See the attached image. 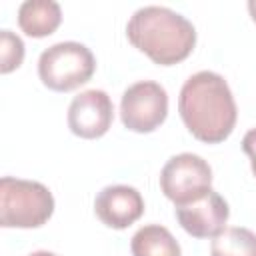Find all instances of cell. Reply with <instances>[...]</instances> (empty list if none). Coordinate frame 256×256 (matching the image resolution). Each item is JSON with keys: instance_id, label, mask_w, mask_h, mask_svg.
<instances>
[{"instance_id": "obj_1", "label": "cell", "mask_w": 256, "mask_h": 256, "mask_svg": "<svg viewBox=\"0 0 256 256\" xmlns=\"http://www.w3.org/2000/svg\"><path fill=\"white\" fill-rule=\"evenodd\" d=\"M178 112L188 132L206 144L224 142L238 118L234 94L218 72L200 70L180 88Z\"/></svg>"}, {"instance_id": "obj_2", "label": "cell", "mask_w": 256, "mask_h": 256, "mask_svg": "<svg viewBox=\"0 0 256 256\" xmlns=\"http://www.w3.org/2000/svg\"><path fill=\"white\" fill-rule=\"evenodd\" d=\"M126 36L134 48L160 66L186 60L196 46L194 24L166 6L138 8L126 24Z\"/></svg>"}, {"instance_id": "obj_3", "label": "cell", "mask_w": 256, "mask_h": 256, "mask_svg": "<svg viewBox=\"0 0 256 256\" xmlns=\"http://www.w3.org/2000/svg\"><path fill=\"white\" fill-rule=\"evenodd\" d=\"M54 214V196L42 182L2 176L0 180V226L40 228Z\"/></svg>"}, {"instance_id": "obj_4", "label": "cell", "mask_w": 256, "mask_h": 256, "mask_svg": "<svg viewBox=\"0 0 256 256\" xmlns=\"http://www.w3.org/2000/svg\"><path fill=\"white\" fill-rule=\"evenodd\" d=\"M96 70V58L88 46L66 40L46 48L38 58V76L54 92H70L86 84Z\"/></svg>"}, {"instance_id": "obj_5", "label": "cell", "mask_w": 256, "mask_h": 256, "mask_svg": "<svg viewBox=\"0 0 256 256\" xmlns=\"http://www.w3.org/2000/svg\"><path fill=\"white\" fill-rule=\"evenodd\" d=\"M160 190L174 206L196 202L212 190V168L198 154H176L160 170Z\"/></svg>"}, {"instance_id": "obj_6", "label": "cell", "mask_w": 256, "mask_h": 256, "mask_svg": "<svg viewBox=\"0 0 256 256\" xmlns=\"http://www.w3.org/2000/svg\"><path fill=\"white\" fill-rule=\"evenodd\" d=\"M168 116L166 88L154 80H140L130 84L120 100V120L124 128L148 134L164 124Z\"/></svg>"}, {"instance_id": "obj_7", "label": "cell", "mask_w": 256, "mask_h": 256, "mask_svg": "<svg viewBox=\"0 0 256 256\" xmlns=\"http://www.w3.org/2000/svg\"><path fill=\"white\" fill-rule=\"evenodd\" d=\"M66 120L74 136L94 140L110 130L114 120V104L104 90H84L72 98Z\"/></svg>"}, {"instance_id": "obj_8", "label": "cell", "mask_w": 256, "mask_h": 256, "mask_svg": "<svg viewBox=\"0 0 256 256\" xmlns=\"http://www.w3.org/2000/svg\"><path fill=\"white\" fill-rule=\"evenodd\" d=\"M178 224L194 238H216L228 222L230 208L228 202L216 192L210 190L196 202L174 208Z\"/></svg>"}, {"instance_id": "obj_9", "label": "cell", "mask_w": 256, "mask_h": 256, "mask_svg": "<svg viewBox=\"0 0 256 256\" xmlns=\"http://www.w3.org/2000/svg\"><path fill=\"white\" fill-rule=\"evenodd\" d=\"M94 212L102 224L114 230H124L144 214L142 194L128 184H112L98 192Z\"/></svg>"}, {"instance_id": "obj_10", "label": "cell", "mask_w": 256, "mask_h": 256, "mask_svg": "<svg viewBox=\"0 0 256 256\" xmlns=\"http://www.w3.org/2000/svg\"><path fill=\"white\" fill-rule=\"evenodd\" d=\"M62 22L60 4L54 0H26L18 8V26L30 38H46Z\"/></svg>"}, {"instance_id": "obj_11", "label": "cell", "mask_w": 256, "mask_h": 256, "mask_svg": "<svg viewBox=\"0 0 256 256\" xmlns=\"http://www.w3.org/2000/svg\"><path fill=\"white\" fill-rule=\"evenodd\" d=\"M132 256H182L178 240L166 226L146 224L132 236Z\"/></svg>"}, {"instance_id": "obj_12", "label": "cell", "mask_w": 256, "mask_h": 256, "mask_svg": "<svg viewBox=\"0 0 256 256\" xmlns=\"http://www.w3.org/2000/svg\"><path fill=\"white\" fill-rule=\"evenodd\" d=\"M210 256H256V232L244 226H228L210 244Z\"/></svg>"}, {"instance_id": "obj_13", "label": "cell", "mask_w": 256, "mask_h": 256, "mask_svg": "<svg viewBox=\"0 0 256 256\" xmlns=\"http://www.w3.org/2000/svg\"><path fill=\"white\" fill-rule=\"evenodd\" d=\"M24 60V42L12 30H0V72L10 74Z\"/></svg>"}, {"instance_id": "obj_14", "label": "cell", "mask_w": 256, "mask_h": 256, "mask_svg": "<svg viewBox=\"0 0 256 256\" xmlns=\"http://www.w3.org/2000/svg\"><path fill=\"white\" fill-rule=\"evenodd\" d=\"M242 150L250 158V168H252V174L256 176V128H252V130H248L244 134V138H242Z\"/></svg>"}, {"instance_id": "obj_15", "label": "cell", "mask_w": 256, "mask_h": 256, "mask_svg": "<svg viewBox=\"0 0 256 256\" xmlns=\"http://www.w3.org/2000/svg\"><path fill=\"white\" fill-rule=\"evenodd\" d=\"M248 12H250L252 20L256 22V0H250V2H248Z\"/></svg>"}, {"instance_id": "obj_16", "label": "cell", "mask_w": 256, "mask_h": 256, "mask_svg": "<svg viewBox=\"0 0 256 256\" xmlns=\"http://www.w3.org/2000/svg\"><path fill=\"white\" fill-rule=\"evenodd\" d=\"M28 256H58V254H54V252H48V250H36V252L28 254Z\"/></svg>"}]
</instances>
